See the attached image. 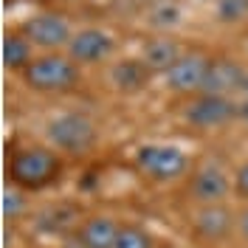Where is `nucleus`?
I'll list each match as a JSON object with an SVG mask.
<instances>
[{"label":"nucleus","instance_id":"f257e3e1","mask_svg":"<svg viewBox=\"0 0 248 248\" xmlns=\"http://www.w3.org/2000/svg\"><path fill=\"white\" fill-rule=\"evenodd\" d=\"M23 82L40 93L74 91L79 82V68L68 54H43L34 57V62L23 71Z\"/></svg>","mask_w":248,"mask_h":248},{"label":"nucleus","instance_id":"f03ea898","mask_svg":"<svg viewBox=\"0 0 248 248\" xmlns=\"http://www.w3.org/2000/svg\"><path fill=\"white\" fill-rule=\"evenodd\" d=\"M62 161L46 147L17 150L9 161V178L20 189H43L60 178Z\"/></svg>","mask_w":248,"mask_h":248},{"label":"nucleus","instance_id":"7ed1b4c3","mask_svg":"<svg viewBox=\"0 0 248 248\" xmlns=\"http://www.w3.org/2000/svg\"><path fill=\"white\" fill-rule=\"evenodd\" d=\"M51 147L68 155H85L96 144V124L82 113H60L46 127Z\"/></svg>","mask_w":248,"mask_h":248},{"label":"nucleus","instance_id":"20e7f679","mask_svg":"<svg viewBox=\"0 0 248 248\" xmlns=\"http://www.w3.org/2000/svg\"><path fill=\"white\" fill-rule=\"evenodd\" d=\"M136 167L150 181L164 184V181H175L184 175L189 167V158L175 144H144L136 153Z\"/></svg>","mask_w":248,"mask_h":248},{"label":"nucleus","instance_id":"39448f33","mask_svg":"<svg viewBox=\"0 0 248 248\" xmlns=\"http://www.w3.org/2000/svg\"><path fill=\"white\" fill-rule=\"evenodd\" d=\"M23 34L29 37V43L34 48H43V51H60L68 48L74 29L68 23V17L60 12H37L23 23Z\"/></svg>","mask_w":248,"mask_h":248},{"label":"nucleus","instance_id":"423d86ee","mask_svg":"<svg viewBox=\"0 0 248 248\" xmlns=\"http://www.w3.org/2000/svg\"><path fill=\"white\" fill-rule=\"evenodd\" d=\"M184 119L198 130H217L237 119V105L232 96H215V93H198L184 108Z\"/></svg>","mask_w":248,"mask_h":248},{"label":"nucleus","instance_id":"0eeeda50","mask_svg":"<svg viewBox=\"0 0 248 248\" xmlns=\"http://www.w3.org/2000/svg\"><path fill=\"white\" fill-rule=\"evenodd\" d=\"M209 68H212V57H206L203 51H184V57L164 74L167 88L175 93H195L198 96V93H203Z\"/></svg>","mask_w":248,"mask_h":248},{"label":"nucleus","instance_id":"6e6552de","mask_svg":"<svg viewBox=\"0 0 248 248\" xmlns=\"http://www.w3.org/2000/svg\"><path fill=\"white\" fill-rule=\"evenodd\" d=\"M113 48H116V43L105 29H79L74 31L65 51L77 65H96V62L108 60Z\"/></svg>","mask_w":248,"mask_h":248},{"label":"nucleus","instance_id":"1a4fd4ad","mask_svg":"<svg viewBox=\"0 0 248 248\" xmlns=\"http://www.w3.org/2000/svg\"><path fill=\"white\" fill-rule=\"evenodd\" d=\"M189 192H192V201H198L201 206H215V203H223L229 198L232 184H229V175L223 172V167L203 164L201 170L195 172Z\"/></svg>","mask_w":248,"mask_h":248},{"label":"nucleus","instance_id":"9d476101","mask_svg":"<svg viewBox=\"0 0 248 248\" xmlns=\"http://www.w3.org/2000/svg\"><path fill=\"white\" fill-rule=\"evenodd\" d=\"M243 79H246V71H243L237 62L229 60V57H217V60H212V68H209V77H206L203 93L232 96L234 91L243 88Z\"/></svg>","mask_w":248,"mask_h":248},{"label":"nucleus","instance_id":"9b49d317","mask_svg":"<svg viewBox=\"0 0 248 248\" xmlns=\"http://www.w3.org/2000/svg\"><path fill=\"white\" fill-rule=\"evenodd\" d=\"M181 57H184L181 43H178L175 37H167V34L147 40L144 48H141V62H144L153 74H167Z\"/></svg>","mask_w":248,"mask_h":248},{"label":"nucleus","instance_id":"f8f14e48","mask_svg":"<svg viewBox=\"0 0 248 248\" xmlns=\"http://www.w3.org/2000/svg\"><path fill=\"white\" fill-rule=\"evenodd\" d=\"M119 223L113 217L96 215L88 217L82 226H79L77 243L79 248H116V237H119Z\"/></svg>","mask_w":248,"mask_h":248},{"label":"nucleus","instance_id":"ddd939ff","mask_svg":"<svg viewBox=\"0 0 248 248\" xmlns=\"http://www.w3.org/2000/svg\"><path fill=\"white\" fill-rule=\"evenodd\" d=\"M153 77V71L139 60H119L113 68H110V82L113 88L122 93H139L147 88V82Z\"/></svg>","mask_w":248,"mask_h":248},{"label":"nucleus","instance_id":"4468645a","mask_svg":"<svg viewBox=\"0 0 248 248\" xmlns=\"http://www.w3.org/2000/svg\"><path fill=\"white\" fill-rule=\"evenodd\" d=\"M195 232L201 234L203 240H223L232 232V212L223 203L201 206L198 215H195Z\"/></svg>","mask_w":248,"mask_h":248},{"label":"nucleus","instance_id":"2eb2a0df","mask_svg":"<svg viewBox=\"0 0 248 248\" xmlns=\"http://www.w3.org/2000/svg\"><path fill=\"white\" fill-rule=\"evenodd\" d=\"M34 46L29 43V37L23 31H6L3 37V65L9 71H26L34 57H31Z\"/></svg>","mask_w":248,"mask_h":248},{"label":"nucleus","instance_id":"dca6fc26","mask_svg":"<svg viewBox=\"0 0 248 248\" xmlns=\"http://www.w3.org/2000/svg\"><path fill=\"white\" fill-rule=\"evenodd\" d=\"M181 6L175 3V0H158L153 9H150V15H147V20H150V26L153 29H161V31H170L175 29L178 23H181Z\"/></svg>","mask_w":248,"mask_h":248},{"label":"nucleus","instance_id":"f3484780","mask_svg":"<svg viewBox=\"0 0 248 248\" xmlns=\"http://www.w3.org/2000/svg\"><path fill=\"white\" fill-rule=\"evenodd\" d=\"M215 17L220 23H240L248 17V0H217Z\"/></svg>","mask_w":248,"mask_h":248},{"label":"nucleus","instance_id":"a211bd4d","mask_svg":"<svg viewBox=\"0 0 248 248\" xmlns=\"http://www.w3.org/2000/svg\"><path fill=\"white\" fill-rule=\"evenodd\" d=\"M116 248H153V237L141 226H122L116 237Z\"/></svg>","mask_w":248,"mask_h":248},{"label":"nucleus","instance_id":"6ab92c4d","mask_svg":"<svg viewBox=\"0 0 248 248\" xmlns=\"http://www.w3.org/2000/svg\"><path fill=\"white\" fill-rule=\"evenodd\" d=\"M23 212V195L17 189H6L3 192V217H17Z\"/></svg>","mask_w":248,"mask_h":248},{"label":"nucleus","instance_id":"aec40b11","mask_svg":"<svg viewBox=\"0 0 248 248\" xmlns=\"http://www.w3.org/2000/svg\"><path fill=\"white\" fill-rule=\"evenodd\" d=\"M234 192H237V198L248 201V161L237 170V178H234Z\"/></svg>","mask_w":248,"mask_h":248},{"label":"nucleus","instance_id":"412c9836","mask_svg":"<svg viewBox=\"0 0 248 248\" xmlns=\"http://www.w3.org/2000/svg\"><path fill=\"white\" fill-rule=\"evenodd\" d=\"M237 122L248 127V96L243 99V102H237Z\"/></svg>","mask_w":248,"mask_h":248},{"label":"nucleus","instance_id":"4be33fe9","mask_svg":"<svg viewBox=\"0 0 248 248\" xmlns=\"http://www.w3.org/2000/svg\"><path fill=\"white\" fill-rule=\"evenodd\" d=\"M240 234H243V240L248 243V206L243 209V215H240Z\"/></svg>","mask_w":248,"mask_h":248},{"label":"nucleus","instance_id":"5701e85b","mask_svg":"<svg viewBox=\"0 0 248 248\" xmlns=\"http://www.w3.org/2000/svg\"><path fill=\"white\" fill-rule=\"evenodd\" d=\"M240 93H243V96H248V71H246V79H243V88H240Z\"/></svg>","mask_w":248,"mask_h":248}]
</instances>
